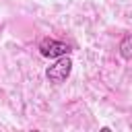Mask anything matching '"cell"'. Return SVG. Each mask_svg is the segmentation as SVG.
<instances>
[{
    "label": "cell",
    "instance_id": "7a4b0ae2",
    "mask_svg": "<svg viewBox=\"0 0 132 132\" xmlns=\"http://www.w3.org/2000/svg\"><path fill=\"white\" fill-rule=\"evenodd\" d=\"M39 52L43 58H50V60H56L60 56H68L70 54V45L64 43V41H58V39H52V37H45L39 41Z\"/></svg>",
    "mask_w": 132,
    "mask_h": 132
},
{
    "label": "cell",
    "instance_id": "3957f363",
    "mask_svg": "<svg viewBox=\"0 0 132 132\" xmlns=\"http://www.w3.org/2000/svg\"><path fill=\"white\" fill-rule=\"evenodd\" d=\"M118 50H120V56L124 60L132 62V35H124L122 41H120V45H118Z\"/></svg>",
    "mask_w": 132,
    "mask_h": 132
},
{
    "label": "cell",
    "instance_id": "6da1fadb",
    "mask_svg": "<svg viewBox=\"0 0 132 132\" xmlns=\"http://www.w3.org/2000/svg\"><path fill=\"white\" fill-rule=\"evenodd\" d=\"M70 72H72V60H70V56H60V58H56V62L52 66H47L45 76H47L50 82L62 85L70 76Z\"/></svg>",
    "mask_w": 132,
    "mask_h": 132
}]
</instances>
